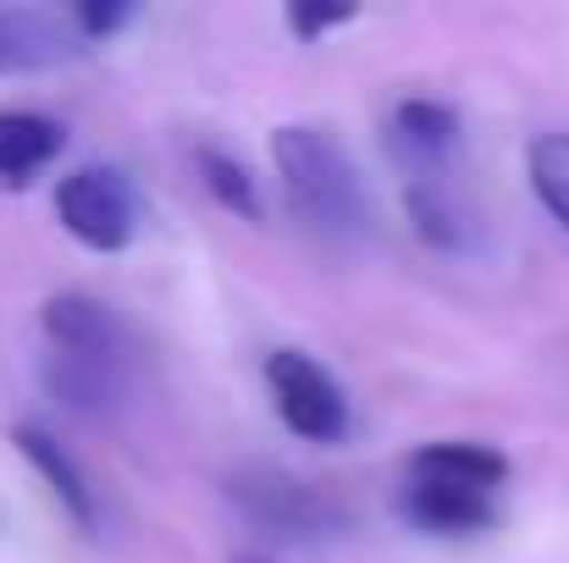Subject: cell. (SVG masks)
I'll return each instance as SVG.
<instances>
[{"mask_svg":"<svg viewBox=\"0 0 569 563\" xmlns=\"http://www.w3.org/2000/svg\"><path fill=\"white\" fill-rule=\"evenodd\" d=\"M238 563H266V559H238Z\"/></svg>","mask_w":569,"mask_h":563,"instance_id":"obj_16","label":"cell"},{"mask_svg":"<svg viewBox=\"0 0 569 563\" xmlns=\"http://www.w3.org/2000/svg\"><path fill=\"white\" fill-rule=\"evenodd\" d=\"M387 150L403 183H453L465 172L459 111L442 100H403L387 117Z\"/></svg>","mask_w":569,"mask_h":563,"instance_id":"obj_6","label":"cell"},{"mask_svg":"<svg viewBox=\"0 0 569 563\" xmlns=\"http://www.w3.org/2000/svg\"><path fill=\"white\" fill-rule=\"evenodd\" d=\"M266 392H271L277 420L293 436H305V442H343L349 436V392L305 349L266 354Z\"/></svg>","mask_w":569,"mask_h":563,"instance_id":"obj_4","label":"cell"},{"mask_svg":"<svg viewBox=\"0 0 569 563\" xmlns=\"http://www.w3.org/2000/svg\"><path fill=\"white\" fill-rule=\"evenodd\" d=\"M526 178L542 210L569 232V133H537L526 144Z\"/></svg>","mask_w":569,"mask_h":563,"instance_id":"obj_12","label":"cell"},{"mask_svg":"<svg viewBox=\"0 0 569 563\" xmlns=\"http://www.w3.org/2000/svg\"><path fill=\"white\" fill-rule=\"evenodd\" d=\"M227 497L238 503V514L254 531H266L277 542H327L349 525V514L332 492H321L288 470H238L227 481Z\"/></svg>","mask_w":569,"mask_h":563,"instance_id":"obj_3","label":"cell"},{"mask_svg":"<svg viewBox=\"0 0 569 563\" xmlns=\"http://www.w3.org/2000/svg\"><path fill=\"white\" fill-rule=\"evenodd\" d=\"M67 150L61 122L33 111H0V188H28Z\"/></svg>","mask_w":569,"mask_h":563,"instance_id":"obj_9","label":"cell"},{"mask_svg":"<svg viewBox=\"0 0 569 563\" xmlns=\"http://www.w3.org/2000/svg\"><path fill=\"white\" fill-rule=\"evenodd\" d=\"M355 22V11H321V6H288V28L305 39V44H316V39H327L332 28H349Z\"/></svg>","mask_w":569,"mask_h":563,"instance_id":"obj_14","label":"cell"},{"mask_svg":"<svg viewBox=\"0 0 569 563\" xmlns=\"http://www.w3.org/2000/svg\"><path fill=\"white\" fill-rule=\"evenodd\" d=\"M44 332V386L78 414H111L128 398L133 338L122 315L89 293H56L39 310Z\"/></svg>","mask_w":569,"mask_h":563,"instance_id":"obj_1","label":"cell"},{"mask_svg":"<svg viewBox=\"0 0 569 563\" xmlns=\"http://www.w3.org/2000/svg\"><path fill=\"white\" fill-rule=\"evenodd\" d=\"M56 221L94 254H122L139 232V193L117 167H78L56 183Z\"/></svg>","mask_w":569,"mask_h":563,"instance_id":"obj_5","label":"cell"},{"mask_svg":"<svg viewBox=\"0 0 569 563\" xmlns=\"http://www.w3.org/2000/svg\"><path fill=\"white\" fill-rule=\"evenodd\" d=\"M193 161H199V178H204L210 199H216L221 210H232V215H243V221H260V188H254L243 161H232V155H221V150H199Z\"/></svg>","mask_w":569,"mask_h":563,"instance_id":"obj_13","label":"cell"},{"mask_svg":"<svg viewBox=\"0 0 569 563\" xmlns=\"http://www.w3.org/2000/svg\"><path fill=\"white\" fill-rule=\"evenodd\" d=\"M83 33L72 17H50V11H6L0 6V72H33V67H56L67 56H78Z\"/></svg>","mask_w":569,"mask_h":563,"instance_id":"obj_8","label":"cell"},{"mask_svg":"<svg viewBox=\"0 0 569 563\" xmlns=\"http://www.w3.org/2000/svg\"><path fill=\"white\" fill-rule=\"evenodd\" d=\"M128 17H133L128 6H78V11H72V22H78L83 39H106V33H117Z\"/></svg>","mask_w":569,"mask_h":563,"instance_id":"obj_15","label":"cell"},{"mask_svg":"<svg viewBox=\"0 0 569 563\" xmlns=\"http://www.w3.org/2000/svg\"><path fill=\"white\" fill-rule=\"evenodd\" d=\"M271 167H277L288 210L310 232H321L332 243H355L371 232V221H377L371 188H366V172L355 167V155L338 133L310 128V122H288L271 133Z\"/></svg>","mask_w":569,"mask_h":563,"instance_id":"obj_2","label":"cell"},{"mask_svg":"<svg viewBox=\"0 0 569 563\" xmlns=\"http://www.w3.org/2000/svg\"><path fill=\"white\" fill-rule=\"evenodd\" d=\"M11 442H17V453L39 470V481L50 486V497H56L78 525H94V514H100V509H94V486H89V475L72 464V453H67L56 436H44L39 425H17Z\"/></svg>","mask_w":569,"mask_h":563,"instance_id":"obj_10","label":"cell"},{"mask_svg":"<svg viewBox=\"0 0 569 563\" xmlns=\"http://www.w3.org/2000/svg\"><path fill=\"white\" fill-rule=\"evenodd\" d=\"M409 470H426V475H442V481H459V486H481V492H503L509 481V459L487 442H426Z\"/></svg>","mask_w":569,"mask_h":563,"instance_id":"obj_11","label":"cell"},{"mask_svg":"<svg viewBox=\"0 0 569 563\" xmlns=\"http://www.w3.org/2000/svg\"><path fill=\"white\" fill-rule=\"evenodd\" d=\"M398 514L426 536H481L498 520V492L459 486V481H442V475H426V470H403Z\"/></svg>","mask_w":569,"mask_h":563,"instance_id":"obj_7","label":"cell"}]
</instances>
